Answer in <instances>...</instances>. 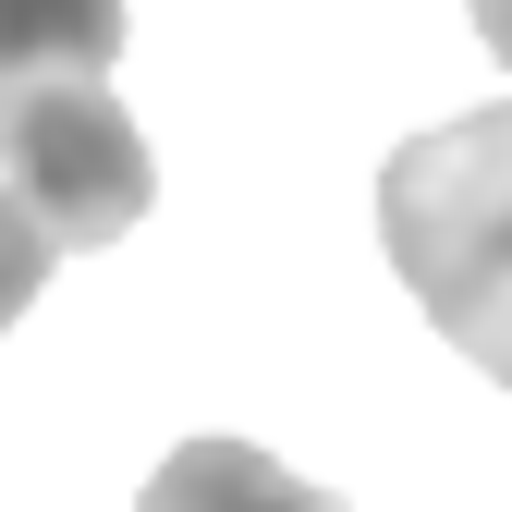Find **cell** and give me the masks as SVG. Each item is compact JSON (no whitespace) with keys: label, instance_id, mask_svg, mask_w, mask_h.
Masks as SVG:
<instances>
[{"label":"cell","instance_id":"277c9868","mask_svg":"<svg viewBox=\"0 0 512 512\" xmlns=\"http://www.w3.org/2000/svg\"><path fill=\"white\" fill-rule=\"evenodd\" d=\"M110 61H122V0H0V86L110 74Z\"/></svg>","mask_w":512,"mask_h":512},{"label":"cell","instance_id":"6da1fadb","mask_svg":"<svg viewBox=\"0 0 512 512\" xmlns=\"http://www.w3.org/2000/svg\"><path fill=\"white\" fill-rule=\"evenodd\" d=\"M378 244L439 342L512 391V98L452 110L391 147L378 171Z\"/></svg>","mask_w":512,"mask_h":512},{"label":"cell","instance_id":"3957f363","mask_svg":"<svg viewBox=\"0 0 512 512\" xmlns=\"http://www.w3.org/2000/svg\"><path fill=\"white\" fill-rule=\"evenodd\" d=\"M147 512H342V488L269 464L256 439H171L147 476Z\"/></svg>","mask_w":512,"mask_h":512},{"label":"cell","instance_id":"5b68a950","mask_svg":"<svg viewBox=\"0 0 512 512\" xmlns=\"http://www.w3.org/2000/svg\"><path fill=\"white\" fill-rule=\"evenodd\" d=\"M49 256H61V244H49V232H37V220L13 208V196H0V330H13V317L37 305V281H49Z\"/></svg>","mask_w":512,"mask_h":512},{"label":"cell","instance_id":"8992f818","mask_svg":"<svg viewBox=\"0 0 512 512\" xmlns=\"http://www.w3.org/2000/svg\"><path fill=\"white\" fill-rule=\"evenodd\" d=\"M476 13V37H488V61H512V0H464Z\"/></svg>","mask_w":512,"mask_h":512},{"label":"cell","instance_id":"7a4b0ae2","mask_svg":"<svg viewBox=\"0 0 512 512\" xmlns=\"http://www.w3.org/2000/svg\"><path fill=\"white\" fill-rule=\"evenodd\" d=\"M0 196L61 256H98L147 220L159 159L98 74H25V86H0Z\"/></svg>","mask_w":512,"mask_h":512}]
</instances>
